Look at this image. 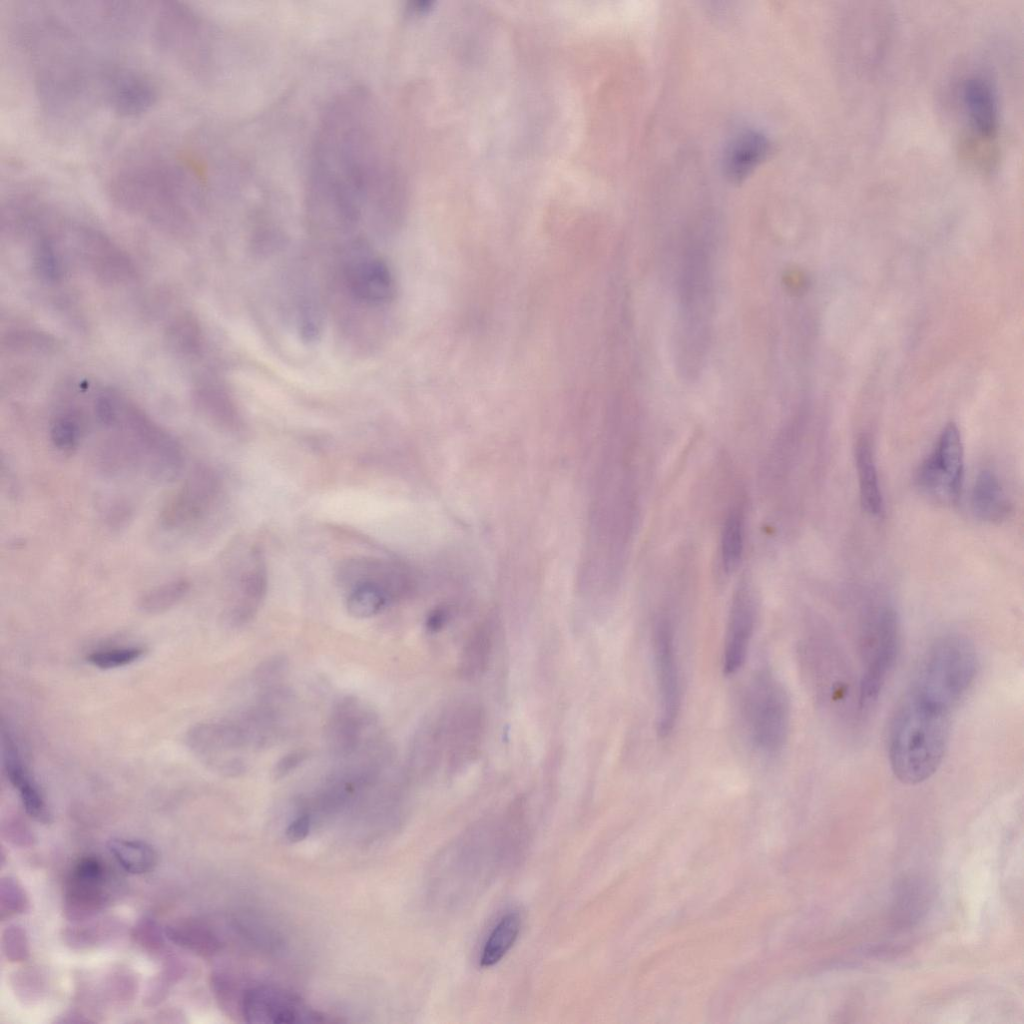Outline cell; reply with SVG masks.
<instances>
[{
	"label": "cell",
	"mask_w": 1024,
	"mask_h": 1024,
	"mask_svg": "<svg viewBox=\"0 0 1024 1024\" xmlns=\"http://www.w3.org/2000/svg\"><path fill=\"white\" fill-rule=\"evenodd\" d=\"M371 94L356 88L327 108L313 143L307 182L312 224L350 232L365 220L379 231L397 223L401 175Z\"/></svg>",
	"instance_id": "1"
},
{
	"label": "cell",
	"mask_w": 1024,
	"mask_h": 1024,
	"mask_svg": "<svg viewBox=\"0 0 1024 1024\" xmlns=\"http://www.w3.org/2000/svg\"><path fill=\"white\" fill-rule=\"evenodd\" d=\"M26 42L39 104L55 120H76L100 95L104 67L95 66L63 20L41 14L27 28Z\"/></svg>",
	"instance_id": "2"
},
{
	"label": "cell",
	"mask_w": 1024,
	"mask_h": 1024,
	"mask_svg": "<svg viewBox=\"0 0 1024 1024\" xmlns=\"http://www.w3.org/2000/svg\"><path fill=\"white\" fill-rule=\"evenodd\" d=\"M113 200L160 222L181 224L201 206L204 185L185 159L166 154L139 155L124 161L108 181Z\"/></svg>",
	"instance_id": "3"
},
{
	"label": "cell",
	"mask_w": 1024,
	"mask_h": 1024,
	"mask_svg": "<svg viewBox=\"0 0 1024 1024\" xmlns=\"http://www.w3.org/2000/svg\"><path fill=\"white\" fill-rule=\"evenodd\" d=\"M951 714L911 689L906 692L888 737L889 763L899 781L916 785L938 770L948 745Z\"/></svg>",
	"instance_id": "4"
},
{
	"label": "cell",
	"mask_w": 1024,
	"mask_h": 1024,
	"mask_svg": "<svg viewBox=\"0 0 1024 1024\" xmlns=\"http://www.w3.org/2000/svg\"><path fill=\"white\" fill-rule=\"evenodd\" d=\"M976 670L973 643L965 636L945 635L925 653L910 689L952 712L973 683Z\"/></svg>",
	"instance_id": "5"
},
{
	"label": "cell",
	"mask_w": 1024,
	"mask_h": 1024,
	"mask_svg": "<svg viewBox=\"0 0 1024 1024\" xmlns=\"http://www.w3.org/2000/svg\"><path fill=\"white\" fill-rule=\"evenodd\" d=\"M710 248L693 242L683 258L680 281L679 341L688 371L702 362L711 316Z\"/></svg>",
	"instance_id": "6"
},
{
	"label": "cell",
	"mask_w": 1024,
	"mask_h": 1024,
	"mask_svg": "<svg viewBox=\"0 0 1024 1024\" xmlns=\"http://www.w3.org/2000/svg\"><path fill=\"white\" fill-rule=\"evenodd\" d=\"M863 672L859 683L858 705L869 711L878 701L891 673L900 647V627L892 607H875L864 619L860 632Z\"/></svg>",
	"instance_id": "7"
},
{
	"label": "cell",
	"mask_w": 1024,
	"mask_h": 1024,
	"mask_svg": "<svg viewBox=\"0 0 1024 1024\" xmlns=\"http://www.w3.org/2000/svg\"><path fill=\"white\" fill-rule=\"evenodd\" d=\"M745 712L755 745L766 753L785 744L790 725V701L786 689L768 670L757 672L746 692Z\"/></svg>",
	"instance_id": "8"
},
{
	"label": "cell",
	"mask_w": 1024,
	"mask_h": 1024,
	"mask_svg": "<svg viewBox=\"0 0 1024 1024\" xmlns=\"http://www.w3.org/2000/svg\"><path fill=\"white\" fill-rule=\"evenodd\" d=\"M340 275L349 296L363 306L382 307L395 296L396 282L390 267L363 240L350 241L344 247Z\"/></svg>",
	"instance_id": "9"
},
{
	"label": "cell",
	"mask_w": 1024,
	"mask_h": 1024,
	"mask_svg": "<svg viewBox=\"0 0 1024 1024\" xmlns=\"http://www.w3.org/2000/svg\"><path fill=\"white\" fill-rule=\"evenodd\" d=\"M964 473V450L960 432L949 423L941 432L930 454L917 469L915 481L920 491L940 504L959 499Z\"/></svg>",
	"instance_id": "10"
},
{
	"label": "cell",
	"mask_w": 1024,
	"mask_h": 1024,
	"mask_svg": "<svg viewBox=\"0 0 1024 1024\" xmlns=\"http://www.w3.org/2000/svg\"><path fill=\"white\" fill-rule=\"evenodd\" d=\"M220 490L219 479L210 468L194 469L163 506L161 526L176 532L198 528L216 507Z\"/></svg>",
	"instance_id": "11"
},
{
	"label": "cell",
	"mask_w": 1024,
	"mask_h": 1024,
	"mask_svg": "<svg viewBox=\"0 0 1024 1024\" xmlns=\"http://www.w3.org/2000/svg\"><path fill=\"white\" fill-rule=\"evenodd\" d=\"M444 762L450 772L468 767L478 756L486 729L480 703L462 700L442 711Z\"/></svg>",
	"instance_id": "12"
},
{
	"label": "cell",
	"mask_w": 1024,
	"mask_h": 1024,
	"mask_svg": "<svg viewBox=\"0 0 1024 1024\" xmlns=\"http://www.w3.org/2000/svg\"><path fill=\"white\" fill-rule=\"evenodd\" d=\"M189 749L211 769L227 777L246 771L237 752L248 747L238 722H204L191 727L186 737Z\"/></svg>",
	"instance_id": "13"
},
{
	"label": "cell",
	"mask_w": 1024,
	"mask_h": 1024,
	"mask_svg": "<svg viewBox=\"0 0 1024 1024\" xmlns=\"http://www.w3.org/2000/svg\"><path fill=\"white\" fill-rule=\"evenodd\" d=\"M653 657L658 692L657 731L665 737L673 731L681 707L674 628L666 616L659 617L654 626Z\"/></svg>",
	"instance_id": "14"
},
{
	"label": "cell",
	"mask_w": 1024,
	"mask_h": 1024,
	"mask_svg": "<svg viewBox=\"0 0 1024 1024\" xmlns=\"http://www.w3.org/2000/svg\"><path fill=\"white\" fill-rule=\"evenodd\" d=\"M152 31L158 45L186 66L200 57L202 26L188 7L174 2H160L149 9Z\"/></svg>",
	"instance_id": "15"
},
{
	"label": "cell",
	"mask_w": 1024,
	"mask_h": 1024,
	"mask_svg": "<svg viewBox=\"0 0 1024 1024\" xmlns=\"http://www.w3.org/2000/svg\"><path fill=\"white\" fill-rule=\"evenodd\" d=\"M157 96L155 84L145 73L125 65L104 67L101 97L115 113L126 117L143 114Z\"/></svg>",
	"instance_id": "16"
},
{
	"label": "cell",
	"mask_w": 1024,
	"mask_h": 1024,
	"mask_svg": "<svg viewBox=\"0 0 1024 1024\" xmlns=\"http://www.w3.org/2000/svg\"><path fill=\"white\" fill-rule=\"evenodd\" d=\"M109 875L103 863L95 857L78 861L65 886L66 915L75 920L89 918L99 912L110 900Z\"/></svg>",
	"instance_id": "17"
},
{
	"label": "cell",
	"mask_w": 1024,
	"mask_h": 1024,
	"mask_svg": "<svg viewBox=\"0 0 1024 1024\" xmlns=\"http://www.w3.org/2000/svg\"><path fill=\"white\" fill-rule=\"evenodd\" d=\"M241 1011L245 1020L252 1023L291 1024L324 1020L294 994L272 986L247 989L241 999Z\"/></svg>",
	"instance_id": "18"
},
{
	"label": "cell",
	"mask_w": 1024,
	"mask_h": 1024,
	"mask_svg": "<svg viewBox=\"0 0 1024 1024\" xmlns=\"http://www.w3.org/2000/svg\"><path fill=\"white\" fill-rule=\"evenodd\" d=\"M373 711L354 697H344L332 709L325 735L329 748L341 757L355 753L376 726Z\"/></svg>",
	"instance_id": "19"
},
{
	"label": "cell",
	"mask_w": 1024,
	"mask_h": 1024,
	"mask_svg": "<svg viewBox=\"0 0 1024 1024\" xmlns=\"http://www.w3.org/2000/svg\"><path fill=\"white\" fill-rule=\"evenodd\" d=\"M756 622L753 596L747 586H740L733 596L726 626L723 671L735 674L745 663Z\"/></svg>",
	"instance_id": "20"
},
{
	"label": "cell",
	"mask_w": 1024,
	"mask_h": 1024,
	"mask_svg": "<svg viewBox=\"0 0 1024 1024\" xmlns=\"http://www.w3.org/2000/svg\"><path fill=\"white\" fill-rule=\"evenodd\" d=\"M1 739L2 760L6 776L18 791L27 814L39 822H49L50 811L41 789L30 774L13 735L4 724L2 725Z\"/></svg>",
	"instance_id": "21"
},
{
	"label": "cell",
	"mask_w": 1024,
	"mask_h": 1024,
	"mask_svg": "<svg viewBox=\"0 0 1024 1024\" xmlns=\"http://www.w3.org/2000/svg\"><path fill=\"white\" fill-rule=\"evenodd\" d=\"M340 581L346 586L368 582L381 587L390 599L404 594L410 585L403 567L379 559L348 560L339 571Z\"/></svg>",
	"instance_id": "22"
},
{
	"label": "cell",
	"mask_w": 1024,
	"mask_h": 1024,
	"mask_svg": "<svg viewBox=\"0 0 1024 1024\" xmlns=\"http://www.w3.org/2000/svg\"><path fill=\"white\" fill-rule=\"evenodd\" d=\"M235 576L240 600L232 610V620L243 624L252 619L266 594V565L258 549L251 548L244 555Z\"/></svg>",
	"instance_id": "23"
},
{
	"label": "cell",
	"mask_w": 1024,
	"mask_h": 1024,
	"mask_svg": "<svg viewBox=\"0 0 1024 1024\" xmlns=\"http://www.w3.org/2000/svg\"><path fill=\"white\" fill-rule=\"evenodd\" d=\"M769 149L770 142L760 130L746 128L737 132L724 148L725 175L733 182H740L765 159Z\"/></svg>",
	"instance_id": "24"
},
{
	"label": "cell",
	"mask_w": 1024,
	"mask_h": 1024,
	"mask_svg": "<svg viewBox=\"0 0 1024 1024\" xmlns=\"http://www.w3.org/2000/svg\"><path fill=\"white\" fill-rule=\"evenodd\" d=\"M935 896L934 885L925 877L903 876L893 888L892 919L903 928L918 923L929 911Z\"/></svg>",
	"instance_id": "25"
},
{
	"label": "cell",
	"mask_w": 1024,
	"mask_h": 1024,
	"mask_svg": "<svg viewBox=\"0 0 1024 1024\" xmlns=\"http://www.w3.org/2000/svg\"><path fill=\"white\" fill-rule=\"evenodd\" d=\"M962 98L975 133L984 140L995 138L999 116L996 97L989 82L978 76L968 78L962 88Z\"/></svg>",
	"instance_id": "26"
},
{
	"label": "cell",
	"mask_w": 1024,
	"mask_h": 1024,
	"mask_svg": "<svg viewBox=\"0 0 1024 1024\" xmlns=\"http://www.w3.org/2000/svg\"><path fill=\"white\" fill-rule=\"evenodd\" d=\"M444 761L442 711L427 717L411 742L409 765L412 776H432Z\"/></svg>",
	"instance_id": "27"
},
{
	"label": "cell",
	"mask_w": 1024,
	"mask_h": 1024,
	"mask_svg": "<svg viewBox=\"0 0 1024 1024\" xmlns=\"http://www.w3.org/2000/svg\"><path fill=\"white\" fill-rule=\"evenodd\" d=\"M971 508L985 522L999 523L1008 518L1012 504L994 471L984 469L978 473L972 487Z\"/></svg>",
	"instance_id": "28"
},
{
	"label": "cell",
	"mask_w": 1024,
	"mask_h": 1024,
	"mask_svg": "<svg viewBox=\"0 0 1024 1024\" xmlns=\"http://www.w3.org/2000/svg\"><path fill=\"white\" fill-rule=\"evenodd\" d=\"M855 465L862 509L871 516L884 512V501L879 483L878 471L870 440L861 436L855 445Z\"/></svg>",
	"instance_id": "29"
},
{
	"label": "cell",
	"mask_w": 1024,
	"mask_h": 1024,
	"mask_svg": "<svg viewBox=\"0 0 1024 1024\" xmlns=\"http://www.w3.org/2000/svg\"><path fill=\"white\" fill-rule=\"evenodd\" d=\"M495 645L494 628L490 623L477 626L465 641L460 653L458 671L462 678L481 677L489 667Z\"/></svg>",
	"instance_id": "30"
},
{
	"label": "cell",
	"mask_w": 1024,
	"mask_h": 1024,
	"mask_svg": "<svg viewBox=\"0 0 1024 1024\" xmlns=\"http://www.w3.org/2000/svg\"><path fill=\"white\" fill-rule=\"evenodd\" d=\"M521 928V916L516 911L503 915L487 937L480 956L482 967L498 963L515 943Z\"/></svg>",
	"instance_id": "31"
},
{
	"label": "cell",
	"mask_w": 1024,
	"mask_h": 1024,
	"mask_svg": "<svg viewBox=\"0 0 1024 1024\" xmlns=\"http://www.w3.org/2000/svg\"><path fill=\"white\" fill-rule=\"evenodd\" d=\"M108 850L118 864L131 874L148 873L157 863L156 851L140 840L113 838L108 842Z\"/></svg>",
	"instance_id": "32"
},
{
	"label": "cell",
	"mask_w": 1024,
	"mask_h": 1024,
	"mask_svg": "<svg viewBox=\"0 0 1024 1024\" xmlns=\"http://www.w3.org/2000/svg\"><path fill=\"white\" fill-rule=\"evenodd\" d=\"M167 935L177 945L201 955H213L221 946L213 930L200 921L188 920L173 924Z\"/></svg>",
	"instance_id": "33"
},
{
	"label": "cell",
	"mask_w": 1024,
	"mask_h": 1024,
	"mask_svg": "<svg viewBox=\"0 0 1024 1024\" xmlns=\"http://www.w3.org/2000/svg\"><path fill=\"white\" fill-rule=\"evenodd\" d=\"M745 517L740 508L727 515L721 534V560L726 571H733L740 563L744 550Z\"/></svg>",
	"instance_id": "34"
},
{
	"label": "cell",
	"mask_w": 1024,
	"mask_h": 1024,
	"mask_svg": "<svg viewBox=\"0 0 1024 1024\" xmlns=\"http://www.w3.org/2000/svg\"><path fill=\"white\" fill-rule=\"evenodd\" d=\"M189 590L188 579H174L142 594L138 599L137 607L146 614L163 613L185 598Z\"/></svg>",
	"instance_id": "35"
},
{
	"label": "cell",
	"mask_w": 1024,
	"mask_h": 1024,
	"mask_svg": "<svg viewBox=\"0 0 1024 1024\" xmlns=\"http://www.w3.org/2000/svg\"><path fill=\"white\" fill-rule=\"evenodd\" d=\"M346 598V609L356 619H366L378 614L390 600L387 593L379 586L362 582L349 587Z\"/></svg>",
	"instance_id": "36"
},
{
	"label": "cell",
	"mask_w": 1024,
	"mask_h": 1024,
	"mask_svg": "<svg viewBox=\"0 0 1024 1024\" xmlns=\"http://www.w3.org/2000/svg\"><path fill=\"white\" fill-rule=\"evenodd\" d=\"M82 426L79 419L71 414L61 415L51 426L50 436L55 448L71 452L79 445Z\"/></svg>",
	"instance_id": "37"
},
{
	"label": "cell",
	"mask_w": 1024,
	"mask_h": 1024,
	"mask_svg": "<svg viewBox=\"0 0 1024 1024\" xmlns=\"http://www.w3.org/2000/svg\"><path fill=\"white\" fill-rule=\"evenodd\" d=\"M144 649L137 646L114 647L93 651L87 661L99 669L108 670L131 664L142 657Z\"/></svg>",
	"instance_id": "38"
},
{
	"label": "cell",
	"mask_w": 1024,
	"mask_h": 1024,
	"mask_svg": "<svg viewBox=\"0 0 1024 1024\" xmlns=\"http://www.w3.org/2000/svg\"><path fill=\"white\" fill-rule=\"evenodd\" d=\"M289 667L288 659L284 655L271 656L254 669L252 679L255 685L261 690L281 684Z\"/></svg>",
	"instance_id": "39"
},
{
	"label": "cell",
	"mask_w": 1024,
	"mask_h": 1024,
	"mask_svg": "<svg viewBox=\"0 0 1024 1024\" xmlns=\"http://www.w3.org/2000/svg\"><path fill=\"white\" fill-rule=\"evenodd\" d=\"M27 906L26 896L12 879H2L0 885V911L1 918L25 911Z\"/></svg>",
	"instance_id": "40"
},
{
	"label": "cell",
	"mask_w": 1024,
	"mask_h": 1024,
	"mask_svg": "<svg viewBox=\"0 0 1024 1024\" xmlns=\"http://www.w3.org/2000/svg\"><path fill=\"white\" fill-rule=\"evenodd\" d=\"M3 948L11 961L25 959L28 955V946L23 930L16 926L9 927L3 935Z\"/></svg>",
	"instance_id": "41"
},
{
	"label": "cell",
	"mask_w": 1024,
	"mask_h": 1024,
	"mask_svg": "<svg viewBox=\"0 0 1024 1024\" xmlns=\"http://www.w3.org/2000/svg\"><path fill=\"white\" fill-rule=\"evenodd\" d=\"M308 758V753L305 750H294L286 753L279 758L274 764L271 776L273 780H280L288 776Z\"/></svg>",
	"instance_id": "42"
},
{
	"label": "cell",
	"mask_w": 1024,
	"mask_h": 1024,
	"mask_svg": "<svg viewBox=\"0 0 1024 1024\" xmlns=\"http://www.w3.org/2000/svg\"><path fill=\"white\" fill-rule=\"evenodd\" d=\"M311 816L308 812H301L288 825L286 836L292 842H298L306 838L311 828Z\"/></svg>",
	"instance_id": "43"
}]
</instances>
